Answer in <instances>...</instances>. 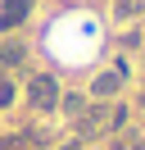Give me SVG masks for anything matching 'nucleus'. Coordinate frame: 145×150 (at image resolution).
<instances>
[{
  "instance_id": "f257e3e1",
  "label": "nucleus",
  "mask_w": 145,
  "mask_h": 150,
  "mask_svg": "<svg viewBox=\"0 0 145 150\" xmlns=\"http://www.w3.org/2000/svg\"><path fill=\"white\" fill-rule=\"evenodd\" d=\"M27 100H32L36 109H54V105H59V82H54L50 73L32 77V82H27Z\"/></svg>"
},
{
  "instance_id": "f03ea898",
  "label": "nucleus",
  "mask_w": 145,
  "mask_h": 150,
  "mask_svg": "<svg viewBox=\"0 0 145 150\" xmlns=\"http://www.w3.org/2000/svg\"><path fill=\"white\" fill-rule=\"evenodd\" d=\"M27 14H32V0H5V9H0V28H18Z\"/></svg>"
},
{
  "instance_id": "7ed1b4c3",
  "label": "nucleus",
  "mask_w": 145,
  "mask_h": 150,
  "mask_svg": "<svg viewBox=\"0 0 145 150\" xmlns=\"http://www.w3.org/2000/svg\"><path fill=\"white\" fill-rule=\"evenodd\" d=\"M122 91V73H100L95 82H91V96L95 100H109V96H118Z\"/></svg>"
},
{
  "instance_id": "20e7f679",
  "label": "nucleus",
  "mask_w": 145,
  "mask_h": 150,
  "mask_svg": "<svg viewBox=\"0 0 145 150\" xmlns=\"http://www.w3.org/2000/svg\"><path fill=\"white\" fill-rule=\"evenodd\" d=\"M104 127H109V114L104 109H91L86 118H77V132H82V137H95V132H104Z\"/></svg>"
},
{
  "instance_id": "39448f33",
  "label": "nucleus",
  "mask_w": 145,
  "mask_h": 150,
  "mask_svg": "<svg viewBox=\"0 0 145 150\" xmlns=\"http://www.w3.org/2000/svg\"><path fill=\"white\" fill-rule=\"evenodd\" d=\"M23 59H27L23 41H14V37H5V41H0V64H23Z\"/></svg>"
},
{
  "instance_id": "423d86ee",
  "label": "nucleus",
  "mask_w": 145,
  "mask_h": 150,
  "mask_svg": "<svg viewBox=\"0 0 145 150\" xmlns=\"http://www.w3.org/2000/svg\"><path fill=\"white\" fill-rule=\"evenodd\" d=\"M0 150H27V137H18V132H9V137H0Z\"/></svg>"
},
{
  "instance_id": "0eeeda50",
  "label": "nucleus",
  "mask_w": 145,
  "mask_h": 150,
  "mask_svg": "<svg viewBox=\"0 0 145 150\" xmlns=\"http://www.w3.org/2000/svg\"><path fill=\"white\" fill-rule=\"evenodd\" d=\"M82 105H86V96H68V100H63V109H68V114H82Z\"/></svg>"
},
{
  "instance_id": "6e6552de",
  "label": "nucleus",
  "mask_w": 145,
  "mask_h": 150,
  "mask_svg": "<svg viewBox=\"0 0 145 150\" xmlns=\"http://www.w3.org/2000/svg\"><path fill=\"white\" fill-rule=\"evenodd\" d=\"M136 9H141L136 0H118V14H122V18H127V14H136Z\"/></svg>"
},
{
  "instance_id": "1a4fd4ad",
  "label": "nucleus",
  "mask_w": 145,
  "mask_h": 150,
  "mask_svg": "<svg viewBox=\"0 0 145 150\" xmlns=\"http://www.w3.org/2000/svg\"><path fill=\"white\" fill-rule=\"evenodd\" d=\"M59 150H82V146H77V141H72V146H59Z\"/></svg>"
}]
</instances>
